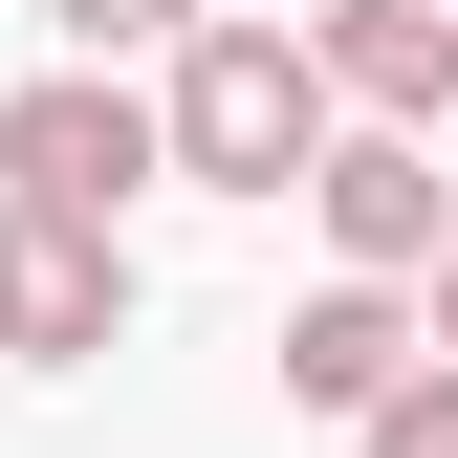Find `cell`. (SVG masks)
<instances>
[{"instance_id":"obj_1","label":"cell","mask_w":458,"mask_h":458,"mask_svg":"<svg viewBox=\"0 0 458 458\" xmlns=\"http://www.w3.org/2000/svg\"><path fill=\"white\" fill-rule=\"evenodd\" d=\"M153 109H175V175H218V197H306L350 88H327V44H306V22H197Z\"/></svg>"},{"instance_id":"obj_2","label":"cell","mask_w":458,"mask_h":458,"mask_svg":"<svg viewBox=\"0 0 458 458\" xmlns=\"http://www.w3.org/2000/svg\"><path fill=\"white\" fill-rule=\"evenodd\" d=\"M131 175H175V109L109 88V66H44L0 109V197H66V218H131Z\"/></svg>"},{"instance_id":"obj_3","label":"cell","mask_w":458,"mask_h":458,"mask_svg":"<svg viewBox=\"0 0 458 458\" xmlns=\"http://www.w3.org/2000/svg\"><path fill=\"white\" fill-rule=\"evenodd\" d=\"M109 327H131V241L66 218V197H0V350H22V371H88Z\"/></svg>"},{"instance_id":"obj_4","label":"cell","mask_w":458,"mask_h":458,"mask_svg":"<svg viewBox=\"0 0 458 458\" xmlns=\"http://www.w3.org/2000/svg\"><path fill=\"white\" fill-rule=\"evenodd\" d=\"M306 218H327V262H350V284H437V241H458V175H437L415 131H327Z\"/></svg>"},{"instance_id":"obj_5","label":"cell","mask_w":458,"mask_h":458,"mask_svg":"<svg viewBox=\"0 0 458 458\" xmlns=\"http://www.w3.org/2000/svg\"><path fill=\"white\" fill-rule=\"evenodd\" d=\"M415 371H437V327L393 306V284H327V306H284V393H306V415H350V437H371Z\"/></svg>"},{"instance_id":"obj_6","label":"cell","mask_w":458,"mask_h":458,"mask_svg":"<svg viewBox=\"0 0 458 458\" xmlns=\"http://www.w3.org/2000/svg\"><path fill=\"white\" fill-rule=\"evenodd\" d=\"M327 88L371 109V131H415V109H458V0H327Z\"/></svg>"},{"instance_id":"obj_7","label":"cell","mask_w":458,"mask_h":458,"mask_svg":"<svg viewBox=\"0 0 458 458\" xmlns=\"http://www.w3.org/2000/svg\"><path fill=\"white\" fill-rule=\"evenodd\" d=\"M66 22V66H131V44H197V0H44Z\"/></svg>"},{"instance_id":"obj_8","label":"cell","mask_w":458,"mask_h":458,"mask_svg":"<svg viewBox=\"0 0 458 458\" xmlns=\"http://www.w3.org/2000/svg\"><path fill=\"white\" fill-rule=\"evenodd\" d=\"M371 458H458V350H437L415 393H393V415H371Z\"/></svg>"},{"instance_id":"obj_9","label":"cell","mask_w":458,"mask_h":458,"mask_svg":"<svg viewBox=\"0 0 458 458\" xmlns=\"http://www.w3.org/2000/svg\"><path fill=\"white\" fill-rule=\"evenodd\" d=\"M437 350H458V241H437Z\"/></svg>"}]
</instances>
